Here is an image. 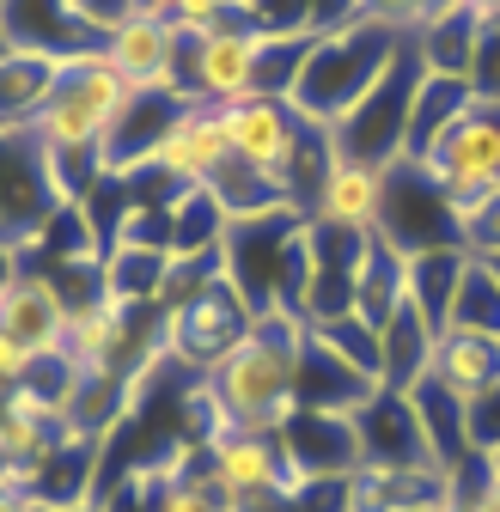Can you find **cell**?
I'll return each mask as SVG.
<instances>
[{"label": "cell", "mask_w": 500, "mask_h": 512, "mask_svg": "<svg viewBox=\"0 0 500 512\" xmlns=\"http://www.w3.org/2000/svg\"><path fill=\"white\" fill-rule=\"evenodd\" d=\"M403 37L409 31L391 25V19H379V13H366V19H354L342 31H324L318 43H311L293 92H287L293 116L311 122V128H336L372 86L385 80V68L403 49Z\"/></svg>", "instance_id": "6da1fadb"}, {"label": "cell", "mask_w": 500, "mask_h": 512, "mask_svg": "<svg viewBox=\"0 0 500 512\" xmlns=\"http://www.w3.org/2000/svg\"><path fill=\"white\" fill-rule=\"evenodd\" d=\"M299 317L287 311H257L250 336L208 372V384L220 391L226 415L250 433H281L299 415L293 397V354H299Z\"/></svg>", "instance_id": "7a4b0ae2"}, {"label": "cell", "mask_w": 500, "mask_h": 512, "mask_svg": "<svg viewBox=\"0 0 500 512\" xmlns=\"http://www.w3.org/2000/svg\"><path fill=\"white\" fill-rule=\"evenodd\" d=\"M421 80H427V61H421L415 31H409L403 49H397V61L385 68V80L372 86L336 128H324V135H330V153L348 159V165H366V171L397 165L403 147H409V110H415Z\"/></svg>", "instance_id": "3957f363"}, {"label": "cell", "mask_w": 500, "mask_h": 512, "mask_svg": "<svg viewBox=\"0 0 500 512\" xmlns=\"http://www.w3.org/2000/svg\"><path fill=\"white\" fill-rule=\"evenodd\" d=\"M122 98H129V86L110 74L104 55L68 61L61 80H55V92H49V104L37 110L31 135H37V147L49 159H61V153H98L104 135H110V122H116V110H122Z\"/></svg>", "instance_id": "277c9868"}, {"label": "cell", "mask_w": 500, "mask_h": 512, "mask_svg": "<svg viewBox=\"0 0 500 512\" xmlns=\"http://www.w3.org/2000/svg\"><path fill=\"white\" fill-rule=\"evenodd\" d=\"M415 165L452 202V214L482 202V196H494L500 189V98H476Z\"/></svg>", "instance_id": "5b68a950"}, {"label": "cell", "mask_w": 500, "mask_h": 512, "mask_svg": "<svg viewBox=\"0 0 500 512\" xmlns=\"http://www.w3.org/2000/svg\"><path fill=\"white\" fill-rule=\"evenodd\" d=\"M250 324H257V311H250L238 299V287L220 275V281L196 287L183 305L165 311V354H171V366H183L190 378H208L250 336Z\"/></svg>", "instance_id": "8992f818"}, {"label": "cell", "mask_w": 500, "mask_h": 512, "mask_svg": "<svg viewBox=\"0 0 500 512\" xmlns=\"http://www.w3.org/2000/svg\"><path fill=\"white\" fill-rule=\"evenodd\" d=\"M257 55H263V31L183 37V49H177V80H183V92H190V104L232 110L244 98H257Z\"/></svg>", "instance_id": "52a82bcc"}, {"label": "cell", "mask_w": 500, "mask_h": 512, "mask_svg": "<svg viewBox=\"0 0 500 512\" xmlns=\"http://www.w3.org/2000/svg\"><path fill=\"white\" fill-rule=\"evenodd\" d=\"M379 238H391L403 256L415 250H446L458 244V214L452 202L433 189V177L415 159L385 165V208H379Z\"/></svg>", "instance_id": "ba28073f"}, {"label": "cell", "mask_w": 500, "mask_h": 512, "mask_svg": "<svg viewBox=\"0 0 500 512\" xmlns=\"http://www.w3.org/2000/svg\"><path fill=\"white\" fill-rule=\"evenodd\" d=\"M299 220L305 214H269V220H238V226H226L220 263H226V281L238 287V299L250 311H275L281 263H287V244H293Z\"/></svg>", "instance_id": "9c48e42d"}, {"label": "cell", "mask_w": 500, "mask_h": 512, "mask_svg": "<svg viewBox=\"0 0 500 512\" xmlns=\"http://www.w3.org/2000/svg\"><path fill=\"white\" fill-rule=\"evenodd\" d=\"M55 214V183L49 159L31 128H0V238L25 244Z\"/></svg>", "instance_id": "30bf717a"}, {"label": "cell", "mask_w": 500, "mask_h": 512, "mask_svg": "<svg viewBox=\"0 0 500 512\" xmlns=\"http://www.w3.org/2000/svg\"><path fill=\"white\" fill-rule=\"evenodd\" d=\"M220 122H226V147L244 165H257V171H269L281 183L293 177V159H299V147L311 135V122H299L287 98H244V104L220 110ZM287 196H293V189H287Z\"/></svg>", "instance_id": "8fae6325"}, {"label": "cell", "mask_w": 500, "mask_h": 512, "mask_svg": "<svg viewBox=\"0 0 500 512\" xmlns=\"http://www.w3.org/2000/svg\"><path fill=\"white\" fill-rule=\"evenodd\" d=\"M183 110H190V92H183V86L129 92V98H122V110H116V122H110V135H104V147H98L104 177H129V171H141V165L159 153V141L171 135V122H177Z\"/></svg>", "instance_id": "7c38bea8"}, {"label": "cell", "mask_w": 500, "mask_h": 512, "mask_svg": "<svg viewBox=\"0 0 500 512\" xmlns=\"http://www.w3.org/2000/svg\"><path fill=\"white\" fill-rule=\"evenodd\" d=\"M379 391H385L379 378H366L342 354H330L318 336H311V324L299 330V354H293V397H299V409H311V415H348L354 421Z\"/></svg>", "instance_id": "4fadbf2b"}, {"label": "cell", "mask_w": 500, "mask_h": 512, "mask_svg": "<svg viewBox=\"0 0 500 512\" xmlns=\"http://www.w3.org/2000/svg\"><path fill=\"white\" fill-rule=\"evenodd\" d=\"M0 25L13 49L49 55V61H86L104 55V31H92L68 0H0Z\"/></svg>", "instance_id": "5bb4252c"}, {"label": "cell", "mask_w": 500, "mask_h": 512, "mask_svg": "<svg viewBox=\"0 0 500 512\" xmlns=\"http://www.w3.org/2000/svg\"><path fill=\"white\" fill-rule=\"evenodd\" d=\"M177 49H183L177 25L147 19V13L122 19V25L104 37V61H110V74L129 86V92H147V86H183V80H177Z\"/></svg>", "instance_id": "9a60e30c"}, {"label": "cell", "mask_w": 500, "mask_h": 512, "mask_svg": "<svg viewBox=\"0 0 500 512\" xmlns=\"http://www.w3.org/2000/svg\"><path fill=\"white\" fill-rule=\"evenodd\" d=\"M275 439H281V458H287V476L293 482L360 470V433H354L348 415H311V409H299Z\"/></svg>", "instance_id": "2e32d148"}, {"label": "cell", "mask_w": 500, "mask_h": 512, "mask_svg": "<svg viewBox=\"0 0 500 512\" xmlns=\"http://www.w3.org/2000/svg\"><path fill=\"white\" fill-rule=\"evenodd\" d=\"M232 147H226V122H220V110H208V104H190L177 122H171V135L159 141V153L147 159L159 177H171L177 189H202L214 171H220V159H226Z\"/></svg>", "instance_id": "e0dca14e"}, {"label": "cell", "mask_w": 500, "mask_h": 512, "mask_svg": "<svg viewBox=\"0 0 500 512\" xmlns=\"http://www.w3.org/2000/svg\"><path fill=\"white\" fill-rule=\"evenodd\" d=\"M452 482L433 464H360L348 470V512H409V506H446Z\"/></svg>", "instance_id": "ac0fdd59"}, {"label": "cell", "mask_w": 500, "mask_h": 512, "mask_svg": "<svg viewBox=\"0 0 500 512\" xmlns=\"http://www.w3.org/2000/svg\"><path fill=\"white\" fill-rule=\"evenodd\" d=\"M354 433H360V464H433L427 439H421V421H415V403L397 397V391L372 397L354 415ZM433 470H440V464H433Z\"/></svg>", "instance_id": "d6986e66"}, {"label": "cell", "mask_w": 500, "mask_h": 512, "mask_svg": "<svg viewBox=\"0 0 500 512\" xmlns=\"http://www.w3.org/2000/svg\"><path fill=\"white\" fill-rule=\"evenodd\" d=\"M379 208H385V171H366V165L336 159L305 220H318V226H330V232H354V238H360V232H379Z\"/></svg>", "instance_id": "ffe728a7"}, {"label": "cell", "mask_w": 500, "mask_h": 512, "mask_svg": "<svg viewBox=\"0 0 500 512\" xmlns=\"http://www.w3.org/2000/svg\"><path fill=\"white\" fill-rule=\"evenodd\" d=\"M0 330H7L25 354H55L68 342V305L55 299V287L43 275H19L0 293Z\"/></svg>", "instance_id": "44dd1931"}, {"label": "cell", "mask_w": 500, "mask_h": 512, "mask_svg": "<svg viewBox=\"0 0 500 512\" xmlns=\"http://www.w3.org/2000/svg\"><path fill=\"white\" fill-rule=\"evenodd\" d=\"M98 458H104V439H80L68 433L55 452L31 470V500H43L49 512H74L98 500Z\"/></svg>", "instance_id": "7402d4cb"}, {"label": "cell", "mask_w": 500, "mask_h": 512, "mask_svg": "<svg viewBox=\"0 0 500 512\" xmlns=\"http://www.w3.org/2000/svg\"><path fill=\"white\" fill-rule=\"evenodd\" d=\"M433 384H446L458 403H476L482 391L500 384V336H476V330H446L433 342Z\"/></svg>", "instance_id": "603a6c76"}, {"label": "cell", "mask_w": 500, "mask_h": 512, "mask_svg": "<svg viewBox=\"0 0 500 512\" xmlns=\"http://www.w3.org/2000/svg\"><path fill=\"white\" fill-rule=\"evenodd\" d=\"M464 269H470V250H464V244L403 256L409 305L427 317V330H433V336H446V324H452V299H458V287H464Z\"/></svg>", "instance_id": "cb8c5ba5"}, {"label": "cell", "mask_w": 500, "mask_h": 512, "mask_svg": "<svg viewBox=\"0 0 500 512\" xmlns=\"http://www.w3.org/2000/svg\"><path fill=\"white\" fill-rule=\"evenodd\" d=\"M403 299H409V287H403V250L391 238H379V232H366L360 238V263H354V311L366 317L372 330H385Z\"/></svg>", "instance_id": "d4e9b609"}, {"label": "cell", "mask_w": 500, "mask_h": 512, "mask_svg": "<svg viewBox=\"0 0 500 512\" xmlns=\"http://www.w3.org/2000/svg\"><path fill=\"white\" fill-rule=\"evenodd\" d=\"M208 189H214V202L226 208L232 226L238 220H269V214H299L293 196H287V183L269 177V171H257V165H244L238 153L220 159V171L208 177Z\"/></svg>", "instance_id": "484cf974"}, {"label": "cell", "mask_w": 500, "mask_h": 512, "mask_svg": "<svg viewBox=\"0 0 500 512\" xmlns=\"http://www.w3.org/2000/svg\"><path fill=\"white\" fill-rule=\"evenodd\" d=\"M61 68H68V61H49V55H31V49L0 55V128H31L37 110L49 104Z\"/></svg>", "instance_id": "4316f807"}, {"label": "cell", "mask_w": 500, "mask_h": 512, "mask_svg": "<svg viewBox=\"0 0 500 512\" xmlns=\"http://www.w3.org/2000/svg\"><path fill=\"white\" fill-rule=\"evenodd\" d=\"M379 342H385V391H397V397H409L415 384H427V366H433V336L427 330V317L403 299L397 311H391V324L379 330Z\"/></svg>", "instance_id": "83f0119b"}, {"label": "cell", "mask_w": 500, "mask_h": 512, "mask_svg": "<svg viewBox=\"0 0 500 512\" xmlns=\"http://www.w3.org/2000/svg\"><path fill=\"white\" fill-rule=\"evenodd\" d=\"M409 403H415V421H421V439H427V458L440 464L446 476L470 458V427H464V403L446 391V384H415L409 391Z\"/></svg>", "instance_id": "f1b7e54d"}, {"label": "cell", "mask_w": 500, "mask_h": 512, "mask_svg": "<svg viewBox=\"0 0 500 512\" xmlns=\"http://www.w3.org/2000/svg\"><path fill=\"white\" fill-rule=\"evenodd\" d=\"M165 275H171V250H153V244H110L104 250V293L122 299V305H153L159 311Z\"/></svg>", "instance_id": "f546056e"}, {"label": "cell", "mask_w": 500, "mask_h": 512, "mask_svg": "<svg viewBox=\"0 0 500 512\" xmlns=\"http://www.w3.org/2000/svg\"><path fill=\"white\" fill-rule=\"evenodd\" d=\"M470 104H476L470 80L427 74V80H421V92H415V110H409V147H403V159H421V153L440 141V135H446V128H452Z\"/></svg>", "instance_id": "4dcf8cb0"}, {"label": "cell", "mask_w": 500, "mask_h": 512, "mask_svg": "<svg viewBox=\"0 0 500 512\" xmlns=\"http://www.w3.org/2000/svg\"><path fill=\"white\" fill-rule=\"evenodd\" d=\"M476 37H482V19L446 7L415 25V49L427 61V74H452V80H470V55H476Z\"/></svg>", "instance_id": "1f68e13d"}, {"label": "cell", "mask_w": 500, "mask_h": 512, "mask_svg": "<svg viewBox=\"0 0 500 512\" xmlns=\"http://www.w3.org/2000/svg\"><path fill=\"white\" fill-rule=\"evenodd\" d=\"M226 208L214 202V189L202 183V189H183V196L171 202V238H165V250L171 256H214L220 244H226Z\"/></svg>", "instance_id": "d6a6232c"}, {"label": "cell", "mask_w": 500, "mask_h": 512, "mask_svg": "<svg viewBox=\"0 0 500 512\" xmlns=\"http://www.w3.org/2000/svg\"><path fill=\"white\" fill-rule=\"evenodd\" d=\"M311 336H318L330 354H342L354 372H366V378H379V384H385V342H379V330H372L360 311L330 317V324H311Z\"/></svg>", "instance_id": "836d02e7"}, {"label": "cell", "mask_w": 500, "mask_h": 512, "mask_svg": "<svg viewBox=\"0 0 500 512\" xmlns=\"http://www.w3.org/2000/svg\"><path fill=\"white\" fill-rule=\"evenodd\" d=\"M311 31H263V55H257V98H287L305 55H311Z\"/></svg>", "instance_id": "e575fe53"}, {"label": "cell", "mask_w": 500, "mask_h": 512, "mask_svg": "<svg viewBox=\"0 0 500 512\" xmlns=\"http://www.w3.org/2000/svg\"><path fill=\"white\" fill-rule=\"evenodd\" d=\"M446 330H476V336H500V281L488 275V263H476L470 256V269H464V287L452 299V324Z\"/></svg>", "instance_id": "d590c367"}, {"label": "cell", "mask_w": 500, "mask_h": 512, "mask_svg": "<svg viewBox=\"0 0 500 512\" xmlns=\"http://www.w3.org/2000/svg\"><path fill=\"white\" fill-rule=\"evenodd\" d=\"M147 512H238L232 494L208 476V464H196L190 476H177L165 488H147Z\"/></svg>", "instance_id": "8d00e7d4"}, {"label": "cell", "mask_w": 500, "mask_h": 512, "mask_svg": "<svg viewBox=\"0 0 500 512\" xmlns=\"http://www.w3.org/2000/svg\"><path fill=\"white\" fill-rule=\"evenodd\" d=\"M446 482H452L446 512H500V476L488 470V458H482V452H470Z\"/></svg>", "instance_id": "74e56055"}, {"label": "cell", "mask_w": 500, "mask_h": 512, "mask_svg": "<svg viewBox=\"0 0 500 512\" xmlns=\"http://www.w3.org/2000/svg\"><path fill=\"white\" fill-rule=\"evenodd\" d=\"M458 244L476 256V263H488V256H500V189L470 208H458Z\"/></svg>", "instance_id": "f35d334b"}, {"label": "cell", "mask_w": 500, "mask_h": 512, "mask_svg": "<svg viewBox=\"0 0 500 512\" xmlns=\"http://www.w3.org/2000/svg\"><path fill=\"white\" fill-rule=\"evenodd\" d=\"M287 512H348V476H305V482H287Z\"/></svg>", "instance_id": "ab89813d"}, {"label": "cell", "mask_w": 500, "mask_h": 512, "mask_svg": "<svg viewBox=\"0 0 500 512\" xmlns=\"http://www.w3.org/2000/svg\"><path fill=\"white\" fill-rule=\"evenodd\" d=\"M470 92H476V98H500V25H482V37H476Z\"/></svg>", "instance_id": "60d3db41"}, {"label": "cell", "mask_w": 500, "mask_h": 512, "mask_svg": "<svg viewBox=\"0 0 500 512\" xmlns=\"http://www.w3.org/2000/svg\"><path fill=\"white\" fill-rule=\"evenodd\" d=\"M464 427H470V452H494L500 445V384L482 391L476 403H464Z\"/></svg>", "instance_id": "b9f144b4"}, {"label": "cell", "mask_w": 500, "mask_h": 512, "mask_svg": "<svg viewBox=\"0 0 500 512\" xmlns=\"http://www.w3.org/2000/svg\"><path fill=\"white\" fill-rule=\"evenodd\" d=\"M68 7H74L92 31H104V37H110L122 19H135V0H68Z\"/></svg>", "instance_id": "7bdbcfd3"}, {"label": "cell", "mask_w": 500, "mask_h": 512, "mask_svg": "<svg viewBox=\"0 0 500 512\" xmlns=\"http://www.w3.org/2000/svg\"><path fill=\"white\" fill-rule=\"evenodd\" d=\"M25 366H31V354H25V348L7 336V330H0V397H7V391H19Z\"/></svg>", "instance_id": "ee69618b"}, {"label": "cell", "mask_w": 500, "mask_h": 512, "mask_svg": "<svg viewBox=\"0 0 500 512\" xmlns=\"http://www.w3.org/2000/svg\"><path fill=\"white\" fill-rule=\"evenodd\" d=\"M19 275H25V263H19V244H7V238H0V293H7Z\"/></svg>", "instance_id": "f6af8a7d"}, {"label": "cell", "mask_w": 500, "mask_h": 512, "mask_svg": "<svg viewBox=\"0 0 500 512\" xmlns=\"http://www.w3.org/2000/svg\"><path fill=\"white\" fill-rule=\"evenodd\" d=\"M446 7H458V13H470V19H482V25L500 19V0H446Z\"/></svg>", "instance_id": "bcb514c9"}, {"label": "cell", "mask_w": 500, "mask_h": 512, "mask_svg": "<svg viewBox=\"0 0 500 512\" xmlns=\"http://www.w3.org/2000/svg\"><path fill=\"white\" fill-rule=\"evenodd\" d=\"M135 13H147V19H165V25H171V13H177V0H135Z\"/></svg>", "instance_id": "7dc6e473"}, {"label": "cell", "mask_w": 500, "mask_h": 512, "mask_svg": "<svg viewBox=\"0 0 500 512\" xmlns=\"http://www.w3.org/2000/svg\"><path fill=\"white\" fill-rule=\"evenodd\" d=\"M482 458H488V470H494V476H500V445H494V452H482Z\"/></svg>", "instance_id": "c3c4849f"}, {"label": "cell", "mask_w": 500, "mask_h": 512, "mask_svg": "<svg viewBox=\"0 0 500 512\" xmlns=\"http://www.w3.org/2000/svg\"><path fill=\"white\" fill-rule=\"evenodd\" d=\"M0 55H13V43H7V25H0Z\"/></svg>", "instance_id": "681fc988"}, {"label": "cell", "mask_w": 500, "mask_h": 512, "mask_svg": "<svg viewBox=\"0 0 500 512\" xmlns=\"http://www.w3.org/2000/svg\"><path fill=\"white\" fill-rule=\"evenodd\" d=\"M488 275H494V281H500V256H488Z\"/></svg>", "instance_id": "f907efd6"}, {"label": "cell", "mask_w": 500, "mask_h": 512, "mask_svg": "<svg viewBox=\"0 0 500 512\" xmlns=\"http://www.w3.org/2000/svg\"><path fill=\"white\" fill-rule=\"evenodd\" d=\"M409 512H446V506H409Z\"/></svg>", "instance_id": "816d5d0a"}, {"label": "cell", "mask_w": 500, "mask_h": 512, "mask_svg": "<svg viewBox=\"0 0 500 512\" xmlns=\"http://www.w3.org/2000/svg\"><path fill=\"white\" fill-rule=\"evenodd\" d=\"M74 512H98V500H92V506H74Z\"/></svg>", "instance_id": "f5cc1de1"}]
</instances>
